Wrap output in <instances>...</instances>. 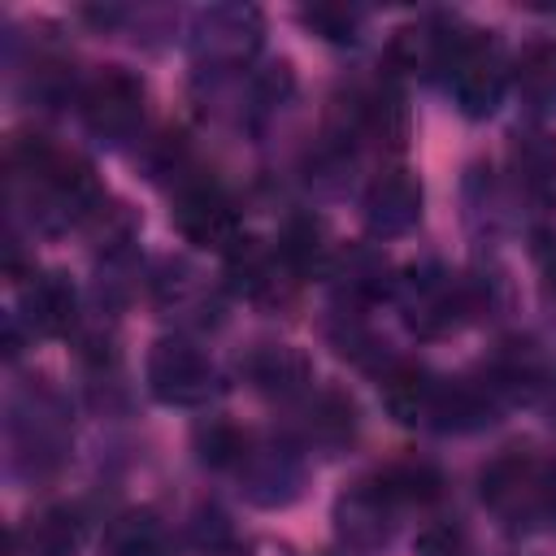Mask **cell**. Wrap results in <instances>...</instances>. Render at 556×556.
I'll return each instance as SVG.
<instances>
[{"instance_id":"obj_10","label":"cell","mask_w":556,"mask_h":556,"mask_svg":"<svg viewBox=\"0 0 556 556\" xmlns=\"http://www.w3.org/2000/svg\"><path fill=\"white\" fill-rule=\"evenodd\" d=\"M109 556H169V534L152 513H126L109 530Z\"/></svg>"},{"instance_id":"obj_9","label":"cell","mask_w":556,"mask_h":556,"mask_svg":"<svg viewBox=\"0 0 556 556\" xmlns=\"http://www.w3.org/2000/svg\"><path fill=\"white\" fill-rule=\"evenodd\" d=\"M513 165L521 187L534 200H547L556 191V139L552 135H521L513 148Z\"/></svg>"},{"instance_id":"obj_14","label":"cell","mask_w":556,"mask_h":556,"mask_svg":"<svg viewBox=\"0 0 556 556\" xmlns=\"http://www.w3.org/2000/svg\"><path fill=\"white\" fill-rule=\"evenodd\" d=\"M378 491H382V500L391 504V500H430V495H439V473L430 469V465H391L382 478H378Z\"/></svg>"},{"instance_id":"obj_8","label":"cell","mask_w":556,"mask_h":556,"mask_svg":"<svg viewBox=\"0 0 556 556\" xmlns=\"http://www.w3.org/2000/svg\"><path fill=\"white\" fill-rule=\"evenodd\" d=\"M382 404L391 408L395 421H417L434 404V382L417 365H395L387 374V382H382Z\"/></svg>"},{"instance_id":"obj_7","label":"cell","mask_w":556,"mask_h":556,"mask_svg":"<svg viewBox=\"0 0 556 556\" xmlns=\"http://www.w3.org/2000/svg\"><path fill=\"white\" fill-rule=\"evenodd\" d=\"M78 543H83V521L74 508H48L30 517L13 539L22 556H74Z\"/></svg>"},{"instance_id":"obj_13","label":"cell","mask_w":556,"mask_h":556,"mask_svg":"<svg viewBox=\"0 0 556 556\" xmlns=\"http://www.w3.org/2000/svg\"><path fill=\"white\" fill-rule=\"evenodd\" d=\"M252 378L265 391H291V387H300L308 378V365L291 348H265V352L252 356Z\"/></svg>"},{"instance_id":"obj_5","label":"cell","mask_w":556,"mask_h":556,"mask_svg":"<svg viewBox=\"0 0 556 556\" xmlns=\"http://www.w3.org/2000/svg\"><path fill=\"white\" fill-rule=\"evenodd\" d=\"M421 217V182L408 169H387L365 191V222L374 235H404Z\"/></svg>"},{"instance_id":"obj_6","label":"cell","mask_w":556,"mask_h":556,"mask_svg":"<svg viewBox=\"0 0 556 556\" xmlns=\"http://www.w3.org/2000/svg\"><path fill=\"white\" fill-rule=\"evenodd\" d=\"M26 321L39 330V334H65L74 326V313H78V295H74V282L65 274H39L30 287H26Z\"/></svg>"},{"instance_id":"obj_1","label":"cell","mask_w":556,"mask_h":556,"mask_svg":"<svg viewBox=\"0 0 556 556\" xmlns=\"http://www.w3.org/2000/svg\"><path fill=\"white\" fill-rule=\"evenodd\" d=\"M447 83H452L456 104H460L469 117H486V113L500 104L504 65H500L495 43H491L482 30H469V35L456 39L452 61H447Z\"/></svg>"},{"instance_id":"obj_15","label":"cell","mask_w":556,"mask_h":556,"mask_svg":"<svg viewBox=\"0 0 556 556\" xmlns=\"http://www.w3.org/2000/svg\"><path fill=\"white\" fill-rule=\"evenodd\" d=\"M304 22L308 26H317L326 39H356L352 30H356V13H348V9H326V4H317V9H304Z\"/></svg>"},{"instance_id":"obj_2","label":"cell","mask_w":556,"mask_h":556,"mask_svg":"<svg viewBox=\"0 0 556 556\" xmlns=\"http://www.w3.org/2000/svg\"><path fill=\"white\" fill-rule=\"evenodd\" d=\"M148 387H152L156 400L178 404V408H191V404H204L208 400L213 369L200 356V348H191L182 339H161L152 348V356H148Z\"/></svg>"},{"instance_id":"obj_11","label":"cell","mask_w":556,"mask_h":556,"mask_svg":"<svg viewBox=\"0 0 556 556\" xmlns=\"http://www.w3.org/2000/svg\"><path fill=\"white\" fill-rule=\"evenodd\" d=\"M517 91L539 113L556 104V43H534L521 56V65H517Z\"/></svg>"},{"instance_id":"obj_16","label":"cell","mask_w":556,"mask_h":556,"mask_svg":"<svg viewBox=\"0 0 556 556\" xmlns=\"http://www.w3.org/2000/svg\"><path fill=\"white\" fill-rule=\"evenodd\" d=\"M417 556H465V534L456 526H426L417 534Z\"/></svg>"},{"instance_id":"obj_3","label":"cell","mask_w":556,"mask_h":556,"mask_svg":"<svg viewBox=\"0 0 556 556\" xmlns=\"http://www.w3.org/2000/svg\"><path fill=\"white\" fill-rule=\"evenodd\" d=\"M174 226L182 230L187 243L195 248H213V252H226L239 243V213L235 204L213 191V187H195V191H182L178 204H174Z\"/></svg>"},{"instance_id":"obj_12","label":"cell","mask_w":556,"mask_h":556,"mask_svg":"<svg viewBox=\"0 0 556 556\" xmlns=\"http://www.w3.org/2000/svg\"><path fill=\"white\" fill-rule=\"evenodd\" d=\"M365 126L378 135V143L404 148V139H408V109H404V96L391 91V87H382V91L365 104Z\"/></svg>"},{"instance_id":"obj_4","label":"cell","mask_w":556,"mask_h":556,"mask_svg":"<svg viewBox=\"0 0 556 556\" xmlns=\"http://www.w3.org/2000/svg\"><path fill=\"white\" fill-rule=\"evenodd\" d=\"M139 113H143V91L130 74L122 70H109L100 74L87 91H83V117L96 135H109V139H122L139 126Z\"/></svg>"}]
</instances>
